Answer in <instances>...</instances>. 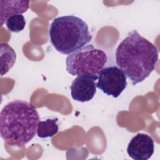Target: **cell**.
<instances>
[{"mask_svg": "<svg viewBox=\"0 0 160 160\" xmlns=\"http://www.w3.org/2000/svg\"><path fill=\"white\" fill-rule=\"evenodd\" d=\"M96 80L86 76H78L71 85L72 98L79 102H85L91 101L96 93Z\"/></svg>", "mask_w": 160, "mask_h": 160, "instance_id": "obj_7", "label": "cell"}, {"mask_svg": "<svg viewBox=\"0 0 160 160\" xmlns=\"http://www.w3.org/2000/svg\"><path fill=\"white\" fill-rule=\"evenodd\" d=\"M6 25L10 32H19L25 28V18L22 14L12 15L6 20Z\"/></svg>", "mask_w": 160, "mask_h": 160, "instance_id": "obj_11", "label": "cell"}, {"mask_svg": "<svg viewBox=\"0 0 160 160\" xmlns=\"http://www.w3.org/2000/svg\"><path fill=\"white\" fill-rule=\"evenodd\" d=\"M96 87L105 94L118 98L127 86L126 76L116 66L104 68L100 72Z\"/></svg>", "mask_w": 160, "mask_h": 160, "instance_id": "obj_5", "label": "cell"}, {"mask_svg": "<svg viewBox=\"0 0 160 160\" xmlns=\"http://www.w3.org/2000/svg\"><path fill=\"white\" fill-rule=\"evenodd\" d=\"M107 61V55L102 50L89 44L67 56L66 71L72 76H89L96 81Z\"/></svg>", "mask_w": 160, "mask_h": 160, "instance_id": "obj_4", "label": "cell"}, {"mask_svg": "<svg viewBox=\"0 0 160 160\" xmlns=\"http://www.w3.org/2000/svg\"><path fill=\"white\" fill-rule=\"evenodd\" d=\"M49 34L51 44L62 54H70L83 48L92 38L87 23L73 15L55 18L50 25Z\"/></svg>", "mask_w": 160, "mask_h": 160, "instance_id": "obj_3", "label": "cell"}, {"mask_svg": "<svg viewBox=\"0 0 160 160\" xmlns=\"http://www.w3.org/2000/svg\"><path fill=\"white\" fill-rule=\"evenodd\" d=\"M115 56L118 68L134 86L154 70L158 51L154 44L134 30L119 43Z\"/></svg>", "mask_w": 160, "mask_h": 160, "instance_id": "obj_1", "label": "cell"}, {"mask_svg": "<svg viewBox=\"0 0 160 160\" xmlns=\"http://www.w3.org/2000/svg\"><path fill=\"white\" fill-rule=\"evenodd\" d=\"M39 122V114L31 104L14 100L1 111V137L11 146L23 147L34 137Z\"/></svg>", "mask_w": 160, "mask_h": 160, "instance_id": "obj_2", "label": "cell"}, {"mask_svg": "<svg viewBox=\"0 0 160 160\" xmlns=\"http://www.w3.org/2000/svg\"><path fill=\"white\" fill-rule=\"evenodd\" d=\"M29 1H0V24L2 26L6 20L14 14H22L29 8Z\"/></svg>", "mask_w": 160, "mask_h": 160, "instance_id": "obj_8", "label": "cell"}, {"mask_svg": "<svg viewBox=\"0 0 160 160\" xmlns=\"http://www.w3.org/2000/svg\"><path fill=\"white\" fill-rule=\"evenodd\" d=\"M16 54L8 44H1V76L6 74L16 62Z\"/></svg>", "mask_w": 160, "mask_h": 160, "instance_id": "obj_9", "label": "cell"}, {"mask_svg": "<svg viewBox=\"0 0 160 160\" xmlns=\"http://www.w3.org/2000/svg\"><path fill=\"white\" fill-rule=\"evenodd\" d=\"M58 119L50 118L44 121H40L37 128V135L40 138H47L52 137L59 130L57 124Z\"/></svg>", "mask_w": 160, "mask_h": 160, "instance_id": "obj_10", "label": "cell"}, {"mask_svg": "<svg viewBox=\"0 0 160 160\" xmlns=\"http://www.w3.org/2000/svg\"><path fill=\"white\" fill-rule=\"evenodd\" d=\"M154 151V140L144 133H138L134 136L127 148L128 154L134 160H147L151 157Z\"/></svg>", "mask_w": 160, "mask_h": 160, "instance_id": "obj_6", "label": "cell"}]
</instances>
